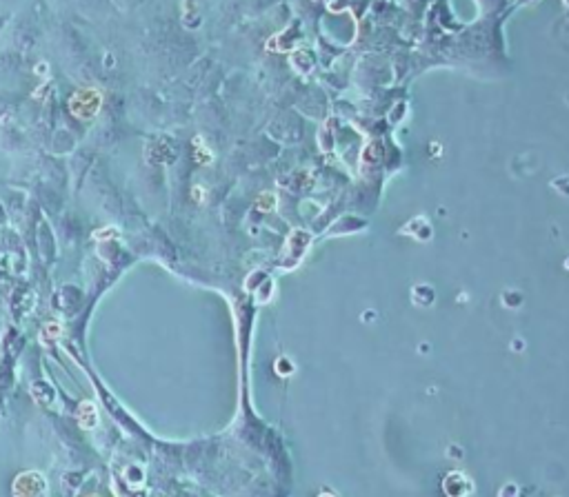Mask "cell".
Returning <instances> with one entry per match:
<instances>
[{
	"mask_svg": "<svg viewBox=\"0 0 569 497\" xmlns=\"http://www.w3.org/2000/svg\"><path fill=\"white\" fill-rule=\"evenodd\" d=\"M47 482L38 470L20 473L14 482V497H45Z\"/></svg>",
	"mask_w": 569,
	"mask_h": 497,
	"instance_id": "6da1fadb",
	"label": "cell"
},
{
	"mask_svg": "<svg viewBox=\"0 0 569 497\" xmlns=\"http://www.w3.org/2000/svg\"><path fill=\"white\" fill-rule=\"evenodd\" d=\"M69 106H72V113L78 118H91L100 106V93L94 89H82L72 96Z\"/></svg>",
	"mask_w": 569,
	"mask_h": 497,
	"instance_id": "7a4b0ae2",
	"label": "cell"
},
{
	"mask_svg": "<svg viewBox=\"0 0 569 497\" xmlns=\"http://www.w3.org/2000/svg\"><path fill=\"white\" fill-rule=\"evenodd\" d=\"M96 411H94V404H89V402H85L80 406V424L85 426V428H91V426L96 424Z\"/></svg>",
	"mask_w": 569,
	"mask_h": 497,
	"instance_id": "3957f363",
	"label": "cell"
}]
</instances>
